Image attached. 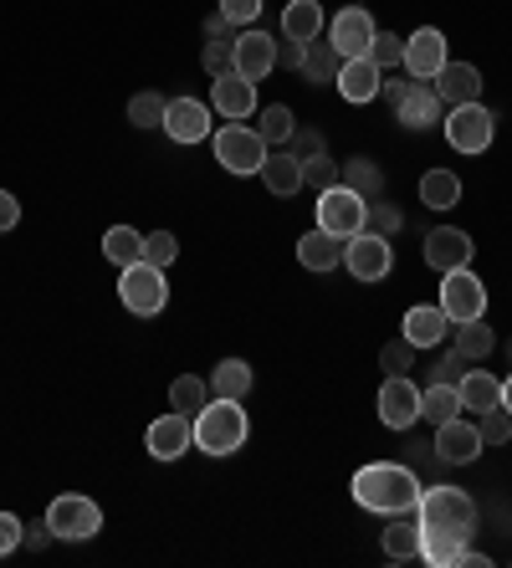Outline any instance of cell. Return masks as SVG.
<instances>
[{
    "instance_id": "obj_1",
    "label": "cell",
    "mask_w": 512,
    "mask_h": 568,
    "mask_svg": "<svg viewBox=\"0 0 512 568\" xmlns=\"http://www.w3.org/2000/svg\"><path fill=\"white\" fill-rule=\"evenodd\" d=\"M415 523H421V558L431 568H456L461 548L476 532V503L461 487H421L415 503Z\"/></svg>"
},
{
    "instance_id": "obj_2",
    "label": "cell",
    "mask_w": 512,
    "mask_h": 568,
    "mask_svg": "<svg viewBox=\"0 0 512 568\" xmlns=\"http://www.w3.org/2000/svg\"><path fill=\"white\" fill-rule=\"evenodd\" d=\"M354 503L364 513H380V517H394V513H415L421 503V476L410 471L400 462H369L354 471Z\"/></svg>"
},
{
    "instance_id": "obj_3",
    "label": "cell",
    "mask_w": 512,
    "mask_h": 568,
    "mask_svg": "<svg viewBox=\"0 0 512 568\" xmlns=\"http://www.w3.org/2000/svg\"><path fill=\"white\" fill-rule=\"evenodd\" d=\"M251 436V420L247 410H241V399H215L195 415V446L205 450V456H237L241 446H247Z\"/></svg>"
},
{
    "instance_id": "obj_4",
    "label": "cell",
    "mask_w": 512,
    "mask_h": 568,
    "mask_svg": "<svg viewBox=\"0 0 512 568\" xmlns=\"http://www.w3.org/2000/svg\"><path fill=\"white\" fill-rule=\"evenodd\" d=\"M441 129H446V144L456 154H486L492 133H498V113L486 103H456V108H446Z\"/></svg>"
},
{
    "instance_id": "obj_5",
    "label": "cell",
    "mask_w": 512,
    "mask_h": 568,
    "mask_svg": "<svg viewBox=\"0 0 512 568\" xmlns=\"http://www.w3.org/2000/svg\"><path fill=\"white\" fill-rule=\"evenodd\" d=\"M47 528L62 542H88L103 532V507L92 503V497H82V491H62V497L47 507Z\"/></svg>"
},
{
    "instance_id": "obj_6",
    "label": "cell",
    "mask_w": 512,
    "mask_h": 568,
    "mask_svg": "<svg viewBox=\"0 0 512 568\" xmlns=\"http://www.w3.org/2000/svg\"><path fill=\"white\" fill-rule=\"evenodd\" d=\"M211 144H215V164L231 170V174H262V159L272 154L262 133L247 129V123H225V129H215Z\"/></svg>"
},
{
    "instance_id": "obj_7",
    "label": "cell",
    "mask_w": 512,
    "mask_h": 568,
    "mask_svg": "<svg viewBox=\"0 0 512 568\" xmlns=\"http://www.w3.org/2000/svg\"><path fill=\"white\" fill-rule=\"evenodd\" d=\"M119 303L129 307L133 317H159V313H164V303H170V287H164V266H149V262L123 266V277H119Z\"/></svg>"
},
{
    "instance_id": "obj_8",
    "label": "cell",
    "mask_w": 512,
    "mask_h": 568,
    "mask_svg": "<svg viewBox=\"0 0 512 568\" xmlns=\"http://www.w3.org/2000/svg\"><path fill=\"white\" fill-rule=\"evenodd\" d=\"M364 221H369V200L354 195L343 180L329 185V190H318V225H323V231H333L339 241H349V236L364 231Z\"/></svg>"
},
{
    "instance_id": "obj_9",
    "label": "cell",
    "mask_w": 512,
    "mask_h": 568,
    "mask_svg": "<svg viewBox=\"0 0 512 568\" xmlns=\"http://www.w3.org/2000/svg\"><path fill=\"white\" fill-rule=\"evenodd\" d=\"M441 313L451 323H476L486 313V282L476 277L472 266H456V272H441Z\"/></svg>"
},
{
    "instance_id": "obj_10",
    "label": "cell",
    "mask_w": 512,
    "mask_h": 568,
    "mask_svg": "<svg viewBox=\"0 0 512 568\" xmlns=\"http://www.w3.org/2000/svg\"><path fill=\"white\" fill-rule=\"evenodd\" d=\"M343 266H349V277L359 282H384L394 266V246L390 236H380V231H359V236L343 241Z\"/></svg>"
},
{
    "instance_id": "obj_11",
    "label": "cell",
    "mask_w": 512,
    "mask_h": 568,
    "mask_svg": "<svg viewBox=\"0 0 512 568\" xmlns=\"http://www.w3.org/2000/svg\"><path fill=\"white\" fill-rule=\"evenodd\" d=\"M374 410H380V420L390 425V430H410V425L421 420V389H415L405 374H390V379L380 384Z\"/></svg>"
},
{
    "instance_id": "obj_12",
    "label": "cell",
    "mask_w": 512,
    "mask_h": 568,
    "mask_svg": "<svg viewBox=\"0 0 512 568\" xmlns=\"http://www.w3.org/2000/svg\"><path fill=\"white\" fill-rule=\"evenodd\" d=\"M374 16L364 11V6H343L339 16L329 21V41L339 57H369V47H374Z\"/></svg>"
},
{
    "instance_id": "obj_13",
    "label": "cell",
    "mask_w": 512,
    "mask_h": 568,
    "mask_svg": "<svg viewBox=\"0 0 512 568\" xmlns=\"http://www.w3.org/2000/svg\"><path fill=\"white\" fill-rule=\"evenodd\" d=\"M231 72H241L247 82H267V72H277V37L257 31H237V52H231Z\"/></svg>"
},
{
    "instance_id": "obj_14",
    "label": "cell",
    "mask_w": 512,
    "mask_h": 568,
    "mask_svg": "<svg viewBox=\"0 0 512 568\" xmlns=\"http://www.w3.org/2000/svg\"><path fill=\"white\" fill-rule=\"evenodd\" d=\"M451 62L446 52V31H435V27H421L415 37H405V72L415 82H435V72Z\"/></svg>"
},
{
    "instance_id": "obj_15",
    "label": "cell",
    "mask_w": 512,
    "mask_h": 568,
    "mask_svg": "<svg viewBox=\"0 0 512 568\" xmlns=\"http://www.w3.org/2000/svg\"><path fill=\"white\" fill-rule=\"evenodd\" d=\"M144 446H149V456L154 462H180L184 450L195 446V420L190 415H159L154 425H149V436H144Z\"/></svg>"
},
{
    "instance_id": "obj_16",
    "label": "cell",
    "mask_w": 512,
    "mask_h": 568,
    "mask_svg": "<svg viewBox=\"0 0 512 568\" xmlns=\"http://www.w3.org/2000/svg\"><path fill=\"white\" fill-rule=\"evenodd\" d=\"M164 133H170L174 144H205V139H211V103L174 98V103L164 108Z\"/></svg>"
},
{
    "instance_id": "obj_17",
    "label": "cell",
    "mask_w": 512,
    "mask_h": 568,
    "mask_svg": "<svg viewBox=\"0 0 512 568\" xmlns=\"http://www.w3.org/2000/svg\"><path fill=\"white\" fill-rule=\"evenodd\" d=\"M211 108L231 123L251 119V113H257V82H247L241 72H221V78H211Z\"/></svg>"
},
{
    "instance_id": "obj_18",
    "label": "cell",
    "mask_w": 512,
    "mask_h": 568,
    "mask_svg": "<svg viewBox=\"0 0 512 568\" xmlns=\"http://www.w3.org/2000/svg\"><path fill=\"white\" fill-rule=\"evenodd\" d=\"M482 456V430L476 425H466L456 415V420L446 425H435V462H446V466H466Z\"/></svg>"
},
{
    "instance_id": "obj_19",
    "label": "cell",
    "mask_w": 512,
    "mask_h": 568,
    "mask_svg": "<svg viewBox=\"0 0 512 568\" xmlns=\"http://www.w3.org/2000/svg\"><path fill=\"white\" fill-rule=\"evenodd\" d=\"M472 236L466 231H456V225H435L431 236H425V262L435 266V272H456V266H472Z\"/></svg>"
},
{
    "instance_id": "obj_20",
    "label": "cell",
    "mask_w": 512,
    "mask_h": 568,
    "mask_svg": "<svg viewBox=\"0 0 512 568\" xmlns=\"http://www.w3.org/2000/svg\"><path fill=\"white\" fill-rule=\"evenodd\" d=\"M400 338H410L415 348H435L451 338V317L441 313V303H415L400 323Z\"/></svg>"
},
{
    "instance_id": "obj_21",
    "label": "cell",
    "mask_w": 512,
    "mask_h": 568,
    "mask_svg": "<svg viewBox=\"0 0 512 568\" xmlns=\"http://www.w3.org/2000/svg\"><path fill=\"white\" fill-rule=\"evenodd\" d=\"M394 113H400V123H405V129H435V123L446 119V103H441V93H435V82H410V93L400 98V108H394Z\"/></svg>"
},
{
    "instance_id": "obj_22",
    "label": "cell",
    "mask_w": 512,
    "mask_h": 568,
    "mask_svg": "<svg viewBox=\"0 0 512 568\" xmlns=\"http://www.w3.org/2000/svg\"><path fill=\"white\" fill-rule=\"evenodd\" d=\"M380 82H384V72L374 67V57H343L339 93L349 98V103H374V98H380Z\"/></svg>"
},
{
    "instance_id": "obj_23",
    "label": "cell",
    "mask_w": 512,
    "mask_h": 568,
    "mask_svg": "<svg viewBox=\"0 0 512 568\" xmlns=\"http://www.w3.org/2000/svg\"><path fill=\"white\" fill-rule=\"evenodd\" d=\"M435 93L441 103L456 108V103H482V72L472 62H446L435 72Z\"/></svg>"
},
{
    "instance_id": "obj_24",
    "label": "cell",
    "mask_w": 512,
    "mask_h": 568,
    "mask_svg": "<svg viewBox=\"0 0 512 568\" xmlns=\"http://www.w3.org/2000/svg\"><path fill=\"white\" fill-rule=\"evenodd\" d=\"M298 262L308 272H333L343 262V241L333 231H323V225H313L308 236H298Z\"/></svg>"
},
{
    "instance_id": "obj_25",
    "label": "cell",
    "mask_w": 512,
    "mask_h": 568,
    "mask_svg": "<svg viewBox=\"0 0 512 568\" xmlns=\"http://www.w3.org/2000/svg\"><path fill=\"white\" fill-rule=\"evenodd\" d=\"M456 389H461V410L486 415V410H498L502 405V379L498 374H486V369H466Z\"/></svg>"
},
{
    "instance_id": "obj_26",
    "label": "cell",
    "mask_w": 512,
    "mask_h": 568,
    "mask_svg": "<svg viewBox=\"0 0 512 568\" xmlns=\"http://www.w3.org/2000/svg\"><path fill=\"white\" fill-rule=\"evenodd\" d=\"M384 542V558H394V564H405V558H421V523L405 513H394L390 517V528L380 532Z\"/></svg>"
},
{
    "instance_id": "obj_27",
    "label": "cell",
    "mask_w": 512,
    "mask_h": 568,
    "mask_svg": "<svg viewBox=\"0 0 512 568\" xmlns=\"http://www.w3.org/2000/svg\"><path fill=\"white\" fill-rule=\"evenodd\" d=\"M251 384H257V374H251L247 358H221L211 369V395L215 399H247Z\"/></svg>"
},
{
    "instance_id": "obj_28",
    "label": "cell",
    "mask_w": 512,
    "mask_h": 568,
    "mask_svg": "<svg viewBox=\"0 0 512 568\" xmlns=\"http://www.w3.org/2000/svg\"><path fill=\"white\" fill-rule=\"evenodd\" d=\"M282 37L318 41L323 37V6H318V0H288V11H282Z\"/></svg>"
},
{
    "instance_id": "obj_29",
    "label": "cell",
    "mask_w": 512,
    "mask_h": 568,
    "mask_svg": "<svg viewBox=\"0 0 512 568\" xmlns=\"http://www.w3.org/2000/svg\"><path fill=\"white\" fill-rule=\"evenodd\" d=\"M262 185L272 190L277 200L298 195V190H302V164L288 154V149H282V154H267V159H262Z\"/></svg>"
},
{
    "instance_id": "obj_30",
    "label": "cell",
    "mask_w": 512,
    "mask_h": 568,
    "mask_svg": "<svg viewBox=\"0 0 512 568\" xmlns=\"http://www.w3.org/2000/svg\"><path fill=\"white\" fill-rule=\"evenodd\" d=\"M421 205L425 211H451V205H461V174L425 170L421 174Z\"/></svg>"
},
{
    "instance_id": "obj_31",
    "label": "cell",
    "mask_w": 512,
    "mask_h": 568,
    "mask_svg": "<svg viewBox=\"0 0 512 568\" xmlns=\"http://www.w3.org/2000/svg\"><path fill=\"white\" fill-rule=\"evenodd\" d=\"M205 405H211V379H200V374H180V379L170 384V410L174 415H190V420H195Z\"/></svg>"
},
{
    "instance_id": "obj_32",
    "label": "cell",
    "mask_w": 512,
    "mask_h": 568,
    "mask_svg": "<svg viewBox=\"0 0 512 568\" xmlns=\"http://www.w3.org/2000/svg\"><path fill=\"white\" fill-rule=\"evenodd\" d=\"M461 415V389L456 384H425L421 389V420L431 425H446Z\"/></svg>"
},
{
    "instance_id": "obj_33",
    "label": "cell",
    "mask_w": 512,
    "mask_h": 568,
    "mask_svg": "<svg viewBox=\"0 0 512 568\" xmlns=\"http://www.w3.org/2000/svg\"><path fill=\"white\" fill-rule=\"evenodd\" d=\"M451 348H456L461 358H486L498 348V333L486 328L482 317H476V323H451Z\"/></svg>"
},
{
    "instance_id": "obj_34",
    "label": "cell",
    "mask_w": 512,
    "mask_h": 568,
    "mask_svg": "<svg viewBox=\"0 0 512 568\" xmlns=\"http://www.w3.org/2000/svg\"><path fill=\"white\" fill-rule=\"evenodd\" d=\"M339 67L343 57L333 52V41H308V57H302V78L323 88V82H339Z\"/></svg>"
},
{
    "instance_id": "obj_35",
    "label": "cell",
    "mask_w": 512,
    "mask_h": 568,
    "mask_svg": "<svg viewBox=\"0 0 512 568\" xmlns=\"http://www.w3.org/2000/svg\"><path fill=\"white\" fill-rule=\"evenodd\" d=\"M103 256L119 266V272L133 266V262H144V236H139L133 225H113V231L103 236Z\"/></svg>"
},
{
    "instance_id": "obj_36",
    "label": "cell",
    "mask_w": 512,
    "mask_h": 568,
    "mask_svg": "<svg viewBox=\"0 0 512 568\" xmlns=\"http://www.w3.org/2000/svg\"><path fill=\"white\" fill-rule=\"evenodd\" d=\"M339 180L354 190V195H364V200H380V190H384V174H380V164H374V159H349Z\"/></svg>"
},
{
    "instance_id": "obj_37",
    "label": "cell",
    "mask_w": 512,
    "mask_h": 568,
    "mask_svg": "<svg viewBox=\"0 0 512 568\" xmlns=\"http://www.w3.org/2000/svg\"><path fill=\"white\" fill-rule=\"evenodd\" d=\"M257 133L267 139V149H272V144H288L292 133H298V119H292V108H282V103L262 108V123H257Z\"/></svg>"
},
{
    "instance_id": "obj_38",
    "label": "cell",
    "mask_w": 512,
    "mask_h": 568,
    "mask_svg": "<svg viewBox=\"0 0 512 568\" xmlns=\"http://www.w3.org/2000/svg\"><path fill=\"white\" fill-rule=\"evenodd\" d=\"M164 108H170L164 93H139L129 98V123L133 129H164Z\"/></svg>"
},
{
    "instance_id": "obj_39",
    "label": "cell",
    "mask_w": 512,
    "mask_h": 568,
    "mask_svg": "<svg viewBox=\"0 0 512 568\" xmlns=\"http://www.w3.org/2000/svg\"><path fill=\"white\" fill-rule=\"evenodd\" d=\"M231 52H237V37H231V31H221V37L205 41V52H200V67H205L211 78H221V72H231Z\"/></svg>"
},
{
    "instance_id": "obj_40",
    "label": "cell",
    "mask_w": 512,
    "mask_h": 568,
    "mask_svg": "<svg viewBox=\"0 0 512 568\" xmlns=\"http://www.w3.org/2000/svg\"><path fill=\"white\" fill-rule=\"evenodd\" d=\"M374 67H405V37H394V31H374V47H369Z\"/></svg>"
},
{
    "instance_id": "obj_41",
    "label": "cell",
    "mask_w": 512,
    "mask_h": 568,
    "mask_svg": "<svg viewBox=\"0 0 512 568\" xmlns=\"http://www.w3.org/2000/svg\"><path fill=\"white\" fill-rule=\"evenodd\" d=\"M174 256H180V241H174V231H149V236H144V262L149 266H170Z\"/></svg>"
},
{
    "instance_id": "obj_42",
    "label": "cell",
    "mask_w": 512,
    "mask_h": 568,
    "mask_svg": "<svg viewBox=\"0 0 512 568\" xmlns=\"http://www.w3.org/2000/svg\"><path fill=\"white\" fill-rule=\"evenodd\" d=\"M405 225V215L394 211L390 200H369V221H364V231H380V236H394Z\"/></svg>"
},
{
    "instance_id": "obj_43",
    "label": "cell",
    "mask_w": 512,
    "mask_h": 568,
    "mask_svg": "<svg viewBox=\"0 0 512 568\" xmlns=\"http://www.w3.org/2000/svg\"><path fill=\"white\" fill-rule=\"evenodd\" d=\"M476 430H482V446H508V440H512V415L498 405V410L482 415V425H476Z\"/></svg>"
},
{
    "instance_id": "obj_44",
    "label": "cell",
    "mask_w": 512,
    "mask_h": 568,
    "mask_svg": "<svg viewBox=\"0 0 512 568\" xmlns=\"http://www.w3.org/2000/svg\"><path fill=\"white\" fill-rule=\"evenodd\" d=\"M415 354H421V348L410 344V338H394V344H384V348H380L384 374H405L410 364H415Z\"/></svg>"
},
{
    "instance_id": "obj_45",
    "label": "cell",
    "mask_w": 512,
    "mask_h": 568,
    "mask_svg": "<svg viewBox=\"0 0 512 568\" xmlns=\"http://www.w3.org/2000/svg\"><path fill=\"white\" fill-rule=\"evenodd\" d=\"M302 185H318V190H329V185H339V164H333L329 154H318V159H308L302 164Z\"/></svg>"
},
{
    "instance_id": "obj_46",
    "label": "cell",
    "mask_w": 512,
    "mask_h": 568,
    "mask_svg": "<svg viewBox=\"0 0 512 568\" xmlns=\"http://www.w3.org/2000/svg\"><path fill=\"white\" fill-rule=\"evenodd\" d=\"M288 154L298 159V164H308V159H318V154H323V133H318V129H298V133H292V139H288Z\"/></svg>"
},
{
    "instance_id": "obj_47",
    "label": "cell",
    "mask_w": 512,
    "mask_h": 568,
    "mask_svg": "<svg viewBox=\"0 0 512 568\" xmlns=\"http://www.w3.org/2000/svg\"><path fill=\"white\" fill-rule=\"evenodd\" d=\"M21 542H27V523L16 513H0V558H11Z\"/></svg>"
},
{
    "instance_id": "obj_48",
    "label": "cell",
    "mask_w": 512,
    "mask_h": 568,
    "mask_svg": "<svg viewBox=\"0 0 512 568\" xmlns=\"http://www.w3.org/2000/svg\"><path fill=\"white\" fill-rule=\"evenodd\" d=\"M267 0H221V16L231 21V27H251L257 16H262Z\"/></svg>"
},
{
    "instance_id": "obj_49",
    "label": "cell",
    "mask_w": 512,
    "mask_h": 568,
    "mask_svg": "<svg viewBox=\"0 0 512 568\" xmlns=\"http://www.w3.org/2000/svg\"><path fill=\"white\" fill-rule=\"evenodd\" d=\"M461 374H466V358L451 348L446 358H435L431 364V384H461Z\"/></svg>"
},
{
    "instance_id": "obj_50",
    "label": "cell",
    "mask_w": 512,
    "mask_h": 568,
    "mask_svg": "<svg viewBox=\"0 0 512 568\" xmlns=\"http://www.w3.org/2000/svg\"><path fill=\"white\" fill-rule=\"evenodd\" d=\"M302 57H308V41H277V67H288V72H302Z\"/></svg>"
},
{
    "instance_id": "obj_51",
    "label": "cell",
    "mask_w": 512,
    "mask_h": 568,
    "mask_svg": "<svg viewBox=\"0 0 512 568\" xmlns=\"http://www.w3.org/2000/svg\"><path fill=\"white\" fill-rule=\"evenodd\" d=\"M16 221H21V200L11 190H0V231H16Z\"/></svg>"
},
{
    "instance_id": "obj_52",
    "label": "cell",
    "mask_w": 512,
    "mask_h": 568,
    "mask_svg": "<svg viewBox=\"0 0 512 568\" xmlns=\"http://www.w3.org/2000/svg\"><path fill=\"white\" fill-rule=\"evenodd\" d=\"M410 82H415V78H384V82H380V98H384V103L400 108V98L410 93Z\"/></svg>"
},
{
    "instance_id": "obj_53",
    "label": "cell",
    "mask_w": 512,
    "mask_h": 568,
    "mask_svg": "<svg viewBox=\"0 0 512 568\" xmlns=\"http://www.w3.org/2000/svg\"><path fill=\"white\" fill-rule=\"evenodd\" d=\"M52 542V528H47V517L41 523H27V548H47Z\"/></svg>"
},
{
    "instance_id": "obj_54",
    "label": "cell",
    "mask_w": 512,
    "mask_h": 568,
    "mask_svg": "<svg viewBox=\"0 0 512 568\" xmlns=\"http://www.w3.org/2000/svg\"><path fill=\"white\" fill-rule=\"evenodd\" d=\"M456 564H461V568H492V558H486V554H476L472 542H466V548H461V558H456Z\"/></svg>"
},
{
    "instance_id": "obj_55",
    "label": "cell",
    "mask_w": 512,
    "mask_h": 568,
    "mask_svg": "<svg viewBox=\"0 0 512 568\" xmlns=\"http://www.w3.org/2000/svg\"><path fill=\"white\" fill-rule=\"evenodd\" d=\"M502 410L512 415V374H508V379H502Z\"/></svg>"
}]
</instances>
